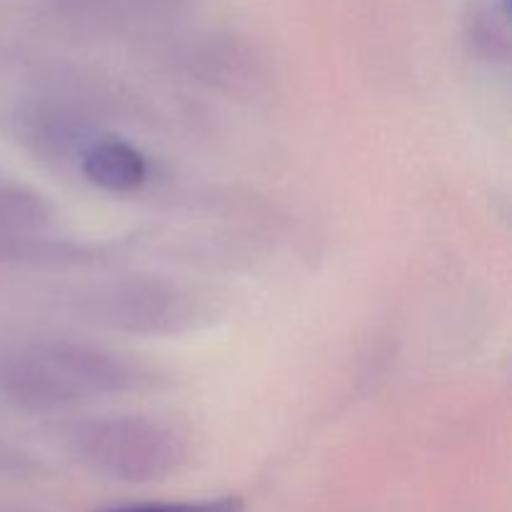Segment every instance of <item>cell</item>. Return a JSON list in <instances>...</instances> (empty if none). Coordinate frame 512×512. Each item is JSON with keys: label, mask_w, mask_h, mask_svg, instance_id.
Masks as SVG:
<instances>
[{"label": "cell", "mask_w": 512, "mask_h": 512, "mask_svg": "<svg viewBox=\"0 0 512 512\" xmlns=\"http://www.w3.org/2000/svg\"><path fill=\"white\" fill-rule=\"evenodd\" d=\"M153 373L95 345L48 340L15 348L0 358V390L30 410H60L108 395L133 393Z\"/></svg>", "instance_id": "1"}, {"label": "cell", "mask_w": 512, "mask_h": 512, "mask_svg": "<svg viewBox=\"0 0 512 512\" xmlns=\"http://www.w3.org/2000/svg\"><path fill=\"white\" fill-rule=\"evenodd\" d=\"M63 438L70 455L85 468L128 483L165 478L188 458V443L173 425L143 415L80 420Z\"/></svg>", "instance_id": "2"}, {"label": "cell", "mask_w": 512, "mask_h": 512, "mask_svg": "<svg viewBox=\"0 0 512 512\" xmlns=\"http://www.w3.org/2000/svg\"><path fill=\"white\" fill-rule=\"evenodd\" d=\"M80 323L128 335H178L208 315L205 303L180 283L153 275H128L95 283L68 298Z\"/></svg>", "instance_id": "3"}, {"label": "cell", "mask_w": 512, "mask_h": 512, "mask_svg": "<svg viewBox=\"0 0 512 512\" xmlns=\"http://www.w3.org/2000/svg\"><path fill=\"white\" fill-rule=\"evenodd\" d=\"M73 255L78 248L53 238V210L35 190L0 183V260H70Z\"/></svg>", "instance_id": "4"}, {"label": "cell", "mask_w": 512, "mask_h": 512, "mask_svg": "<svg viewBox=\"0 0 512 512\" xmlns=\"http://www.w3.org/2000/svg\"><path fill=\"white\" fill-rule=\"evenodd\" d=\"M15 133L30 150L50 160L80 158V153L103 135L98 130V118L78 100L55 95L25 105L15 115Z\"/></svg>", "instance_id": "5"}, {"label": "cell", "mask_w": 512, "mask_h": 512, "mask_svg": "<svg viewBox=\"0 0 512 512\" xmlns=\"http://www.w3.org/2000/svg\"><path fill=\"white\" fill-rule=\"evenodd\" d=\"M80 173L108 193H133L148 180V160L135 145L115 135H100L78 158Z\"/></svg>", "instance_id": "6"}, {"label": "cell", "mask_w": 512, "mask_h": 512, "mask_svg": "<svg viewBox=\"0 0 512 512\" xmlns=\"http://www.w3.org/2000/svg\"><path fill=\"white\" fill-rule=\"evenodd\" d=\"M188 65L198 78L208 80L210 85L238 93V90H253L263 78L260 58L238 40H205L195 45L188 53Z\"/></svg>", "instance_id": "7"}, {"label": "cell", "mask_w": 512, "mask_h": 512, "mask_svg": "<svg viewBox=\"0 0 512 512\" xmlns=\"http://www.w3.org/2000/svg\"><path fill=\"white\" fill-rule=\"evenodd\" d=\"M465 40L485 63H508L512 48L508 0H470L465 10Z\"/></svg>", "instance_id": "8"}, {"label": "cell", "mask_w": 512, "mask_h": 512, "mask_svg": "<svg viewBox=\"0 0 512 512\" xmlns=\"http://www.w3.org/2000/svg\"><path fill=\"white\" fill-rule=\"evenodd\" d=\"M190 0H60L68 13L98 25L163 20L185 10Z\"/></svg>", "instance_id": "9"}, {"label": "cell", "mask_w": 512, "mask_h": 512, "mask_svg": "<svg viewBox=\"0 0 512 512\" xmlns=\"http://www.w3.org/2000/svg\"><path fill=\"white\" fill-rule=\"evenodd\" d=\"M95 512H245V503L238 495L208 500H175V503H120L105 505Z\"/></svg>", "instance_id": "10"}]
</instances>
